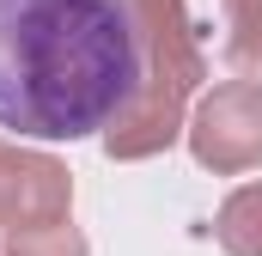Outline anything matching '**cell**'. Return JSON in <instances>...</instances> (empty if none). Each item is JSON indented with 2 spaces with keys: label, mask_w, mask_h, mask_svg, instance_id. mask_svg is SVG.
Segmentation results:
<instances>
[{
  "label": "cell",
  "mask_w": 262,
  "mask_h": 256,
  "mask_svg": "<svg viewBox=\"0 0 262 256\" xmlns=\"http://www.w3.org/2000/svg\"><path fill=\"white\" fill-rule=\"evenodd\" d=\"M226 55L238 67H262V0H226Z\"/></svg>",
  "instance_id": "7"
},
{
  "label": "cell",
  "mask_w": 262,
  "mask_h": 256,
  "mask_svg": "<svg viewBox=\"0 0 262 256\" xmlns=\"http://www.w3.org/2000/svg\"><path fill=\"white\" fill-rule=\"evenodd\" d=\"M195 165L213 177H238L262 165V86L256 79H226L195 104V116L183 122Z\"/></svg>",
  "instance_id": "3"
},
{
  "label": "cell",
  "mask_w": 262,
  "mask_h": 256,
  "mask_svg": "<svg viewBox=\"0 0 262 256\" xmlns=\"http://www.w3.org/2000/svg\"><path fill=\"white\" fill-rule=\"evenodd\" d=\"M67 207H73V177L61 159L0 140V232L37 226V220H67Z\"/></svg>",
  "instance_id": "4"
},
{
  "label": "cell",
  "mask_w": 262,
  "mask_h": 256,
  "mask_svg": "<svg viewBox=\"0 0 262 256\" xmlns=\"http://www.w3.org/2000/svg\"><path fill=\"white\" fill-rule=\"evenodd\" d=\"M0 250L6 256H92V244L67 220H37V226H6L0 232Z\"/></svg>",
  "instance_id": "6"
},
{
  "label": "cell",
  "mask_w": 262,
  "mask_h": 256,
  "mask_svg": "<svg viewBox=\"0 0 262 256\" xmlns=\"http://www.w3.org/2000/svg\"><path fill=\"white\" fill-rule=\"evenodd\" d=\"M128 6H134V31H140V86L116 110V122L104 128V153L110 159H152L183 134V110L195 98L207 61H201L183 0H128Z\"/></svg>",
  "instance_id": "2"
},
{
  "label": "cell",
  "mask_w": 262,
  "mask_h": 256,
  "mask_svg": "<svg viewBox=\"0 0 262 256\" xmlns=\"http://www.w3.org/2000/svg\"><path fill=\"white\" fill-rule=\"evenodd\" d=\"M213 238L226 256H262V183H244L220 201Z\"/></svg>",
  "instance_id": "5"
},
{
  "label": "cell",
  "mask_w": 262,
  "mask_h": 256,
  "mask_svg": "<svg viewBox=\"0 0 262 256\" xmlns=\"http://www.w3.org/2000/svg\"><path fill=\"white\" fill-rule=\"evenodd\" d=\"M140 86L128 0H0V128L85 140Z\"/></svg>",
  "instance_id": "1"
}]
</instances>
